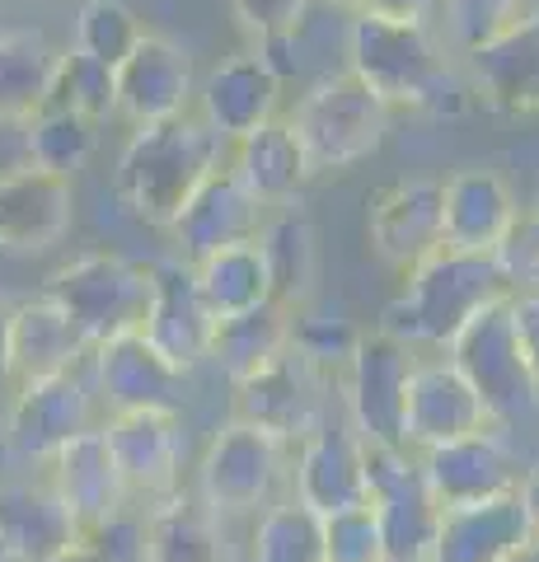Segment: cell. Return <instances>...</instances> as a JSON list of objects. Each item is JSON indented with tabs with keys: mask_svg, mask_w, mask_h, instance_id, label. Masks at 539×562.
<instances>
[{
	"mask_svg": "<svg viewBox=\"0 0 539 562\" xmlns=\"http://www.w3.org/2000/svg\"><path fill=\"white\" fill-rule=\"evenodd\" d=\"M343 57H347L343 70H352L385 109H408L423 117H460L474 103L464 66L446 57V47L431 38V24L380 20V14L357 10L347 20Z\"/></svg>",
	"mask_w": 539,
	"mask_h": 562,
	"instance_id": "cell-1",
	"label": "cell"
},
{
	"mask_svg": "<svg viewBox=\"0 0 539 562\" xmlns=\"http://www.w3.org/2000/svg\"><path fill=\"white\" fill-rule=\"evenodd\" d=\"M221 165V140L206 132V122L183 113L173 122H150L127 136L117 155V202L136 221L169 231L173 216L188 206V198L202 188V179Z\"/></svg>",
	"mask_w": 539,
	"mask_h": 562,
	"instance_id": "cell-2",
	"label": "cell"
},
{
	"mask_svg": "<svg viewBox=\"0 0 539 562\" xmlns=\"http://www.w3.org/2000/svg\"><path fill=\"white\" fill-rule=\"evenodd\" d=\"M507 295L502 272L493 254H450L437 249L427 262H417L404 272V286L390 295V305L380 310V328L390 338L417 347L446 351L450 338L474 319L483 305H493Z\"/></svg>",
	"mask_w": 539,
	"mask_h": 562,
	"instance_id": "cell-3",
	"label": "cell"
},
{
	"mask_svg": "<svg viewBox=\"0 0 539 562\" xmlns=\"http://www.w3.org/2000/svg\"><path fill=\"white\" fill-rule=\"evenodd\" d=\"M291 127L301 136L310 179L319 173H343L385 146L390 109L380 103L352 70H328L301 94L291 113Z\"/></svg>",
	"mask_w": 539,
	"mask_h": 562,
	"instance_id": "cell-4",
	"label": "cell"
},
{
	"mask_svg": "<svg viewBox=\"0 0 539 562\" xmlns=\"http://www.w3.org/2000/svg\"><path fill=\"white\" fill-rule=\"evenodd\" d=\"M446 361L474 384V394L483 398L493 427L512 431L526 417L539 413V384L526 366V351L516 338V319H512V295L483 305L446 347Z\"/></svg>",
	"mask_w": 539,
	"mask_h": 562,
	"instance_id": "cell-5",
	"label": "cell"
},
{
	"mask_svg": "<svg viewBox=\"0 0 539 562\" xmlns=\"http://www.w3.org/2000/svg\"><path fill=\"white\" fill-rule=\"evenodd\" d=\"M43 295L66 310L85 347L94 351L146 324L150 262H132L123 254H85L52 272Z\"/></svg>",
	"mask_w": 539,
	"mask_h": 562,
	"instance_id": "cell-6",
	"label": "cell"
},
{
	"mask_svg": "<svg viewBox=\"0 0 539 562\" xmlns=\"http://www.w3.org/2000/svg\"><path fill=\"white\" fill-rule=\"evenodd\" d=\"M287 441L231 417L212 431L198 460V502L221 520H254L277 506V487L287 479Z\"/></svg>",
	"mask_w": 539,
	"mask_h": 562,
	"instance_id": "cell-7",
	"label": "cell"
},
{
	"mask_svg": "<svg viewBox=\"0 0 539 562\" xmlns=\"http://www.w3.org/2000/svg\"><path fill=\"white\" fill-rule=\"evenodd\" d=\"M367 506L380 520L385 562H427L437 549L441 506L427 492L408 446H367Z\"/></svg>",
	"mask_w": 539,
	"mask_h": 562,
	"instance_id": "cell-8",
	"label": "cell"
},
{
	"mask_svg": "<svg viewBox=\"0 0 539 562\" xmlns=\"http://www.w3.org/2000/svg\"><path fill=\"white\" fill-rule=\"evenodd\" d=\"M413 366L417 351L408 342L390 338L385 328L371 333L361 328L352 357L343 366V403H347V427L367 446H398Z\"/></svg>",
	"mask_w": 539,
	"mask_h": 562,
	"instance_id": "cell-9",
	"label": "cell"
},
{
	"mask_svg": "<svg viewBox=\"0 0 539 562\" xmlns=\"http://www.w3.org/2000/svg\"><path fill=\"white\" fill-rule=\"evenodd\" d=\"M94 427V384L90 366L71 375L14 384L5 403V454L24 464H47L61 446Z\"/></svg>",
	"mask_w": 539,
	"mask_h": 562,
	"instance_id": "cell-10",
	"label": "cell"
},
{
	"mask_svg": "<svg viewBox=\"0 0 539 562\" xmlns=\"http://www.w3.org/2000/svg\"><path fill=\"white\" fill-rule=\"evenodd\" d=\"M94 398L113 413H183L188 371H179L142 328L90 351Z\"/></svg>",
	"mask_w": 539,
	"mask_h": 562,
	"instance_id": "cell-11",
	"label": "cell"
},
{
	"mask_svg": "<svg viewBox=\"0 0 539 562\" xmlns=\"http://www.w3.org/2000/svg\"><path fill=\"white\" fill-rule=\"evenodd\" d=\"M328 384H334V375L315 371L305 357H295L287 347L272 366H263L258 375L235 384V417L277 436V441H287V446H301L310 431H319L328 422V413H324Z\"/></svg>",
	"mask_w": 539,
	"mask_h": 562,
	"instance_id": "cell-12",
	"label": "cell"
},
{
	"mask_svg": "<svg viewBox=\"0 0 539 562\" xmlns=\"http://www.w3.org/2000/svg\"><path fill=\"white\" fill-rule=\"evenodd\" d=\"M417 464H423L427 492L437 497L441 512L507 497V492L520 487V473H526V464L516 460V450L502 427L460 436V441H446L437 450H423Z\"/></svg>",
	"mask_w": 539,
	"mask_h": 562,
	"instance_id": "cell-13",
	"label": "cell"
},
{
	"mask_svg": "<svg viewBox=\"0 0 539 562\" xmlns=\"http://www.w3.org/2000/svg\"><path fill=\"white\" fill-rule=\"evenodd\" d=\"M493 417L483 408V398L474 394L456 366L446 357H417L413 380H408V398H404V427H398V446H408L413 454L437 450L460 436L489 431Z\"/></svg>",
	"mask_w": 539,
	"mask_h": 562,
	"instance_id": "cell-14",
	"label": "cell"
},
{
	"mask_svg": "<svg viewBox=\"0 0 539 562\" xmlns=\"http://www.w3.org/2000/svg\"><path fill=\"white\" fill-rule=\"evenodd\" d=\"M291 497L319 520L367 506V441L347 427V417H328L295 446Z\"/></svg>",
	"mask_w": 539,
	"mask_h": 562,
	"instance_id": "cell-15",
	"label": "cell"
},
{
	"mask_svg": "<svg viewBox=\"0 0 539 562\" xmlns=\"http://www.w3.org/2000/svg\"><path fill=\"white\" fill-rule=\"evenodd\" d=\"M367 244L394 272H413L441 249V179H398L371 192Z\"/></svg>",
	"mask_w": 539,
	"mask_h": 562,
	"instance_id": "cell-16",
	"label": "cell"
},
{
	"mask_svg": "<svg viewBox=\"0 0 539 562\" xmlns=\"http://www.w3.org/2000/svg\"><path fill=\"white\" fill-rule=\"evenodd\" d=\"M113 90H117V117H127L132 127L173 122L198 99L193 57L173 38L146 33V38L132 47V57L113 70Z\"/></svg>",
	"mask_w": 539,
	"mask_h": 562,
	"instance_id": "cell-17",
	"label": "cell"
},
{
	"mask_svg": "<svg viewBox=\"0 0 539 562\" xmlns=\"http://www.w3.org/2000/svg\"><path fill=\"white\" fill-rule=\"evenodd\" d=\"M103 441L132 497L160 502L183 487V417L179 413H113Z\"/></svg>",
	"mask_w": 539,
	"mask_h": 562,
	"instance_id": "cell-18",
	"label": "cell"
},
{
	"mask_svg": "<svg viewBox=\"0 0 539 562\" xmlns=\"http://www.w3.org/2000/svg\"><path fill=\"white\" fill-rule=\"evenodd\" d=\"M258 231H263V202L245 188V179H239L231 165H216L206 173L202 188L188 198V206L169 225L183 262H202L216 249L249 244V239H258Z\"/></svg>",
	"mask_w": 539,
	"mask_h": 562,
	"instance_id": "cell-19",
	"label": "cell"
},
{
	"mask_svg": "<svg viewBox=\"0 0 539 562\" xmlns=\"http://www.w3.org/2000/svg\"><path fill=\"white\" fill-rule=\"evenodd\" d=\"M212 310H206L202 291H198V272L183 258H155L150 262V305H146V324L142 333L179 366L193 375L206 361L212 347Z\"/></svg>",
	"mask_w": 539,
	"mask_h": 562,
	"instance_id": "cell-20",
	"label": "cell"
},
{
	"mask_svg": "<svg viewBox=\"0 0 539 562\" xmlns=\"http://www.w3.org/2000/svg\"><path fill=\"white\" fill-rule=\"evenodd\" d=\"M479 103L507 117L539 113V14H520L512 29L460 57Z\"/></svg>",
	"mask_w": 539,
	"mask_h": 562,
	"instance_id": "cell-21",
	"label": "cell"
},
{
	"mask_svg": "<svg viewBox=\"0 0 539 562\" xmlns=\"http://www.w3.org/2000/svg\"><path fill=\"white\" fill-rule=\"evenodd\" d=\"M277 99H282V76L268 66L263 52H235L221 66H212V76L198 90V117L206 122L221 146L225 140H245L254 127L277 117Z\"/></svg>",
	"mask_w": 539,
	"mask_h": 562,
	"instance_id": "cell-22",
	"label": "cell"
},
{
	"mask_svg": "<svg viewBox=\"0 0 539 562\" xmlns=\"http://www.w3.org/2000/svg\"><path fill=\"white\" fill-rule=\"evenodd\" d=\"M76 192L57 173L20 165L0 173V254H47L71 231Z\"/></svg>",
	"mask_w": 539,
	"mask_h": 562,
	"instance_id": "cell-23",
	"label": "cell"
},
{
	"mask_svg": "<svg viewBox=\"0 0 539 562\" xmlns=\"http://www.w3.org/2000/svg\"><path fill=\"white\" fill-rule=\"evenodd\" d=\"M516 216L520 202L497 169H456L441 179V249L493 254Z\"/></svg>",
	"mask_w": 539,
	"mask_h": 562,
	"instance_id": "cell-24",
	"label": "cell"
},
{
	"mask_svg": "<svg viewBox=\"0 0 539 562\" xmlns=\"http://www.w3.org/2000/svg\"><path fill=\"white\" fill-rule=\"evenodd\" d=\"M43 469H47V487L57 492L61 506L76 516L80 535L94 530V525H103V520H113L117 512H127L132 492L123 483V473H117L109 441H103L99 427L76 436L71 446H61Z\"/></svg>",
	"mask_w": 539,
	"mask_h": 562,
	"instance_id": "cell-25",
	"label": "cell"
},
{
	"mask_svg": "<svg viewBox=\"0 0 539 562\" xmlns=\"http://www.w3.org/2000/svg\"><path fill=\"white\" fill-rule=\"evenodd\" d=\"M76 539L80 525L47 479H0V549L10 562H47Z\"/></svg>",
	"mask_w": 539,
	"mask_h": 562,
	"instance_id": "cell-26",
	"label": "cell"
},
{
	"mask_svg": "<svg viewBox=\"0 0 539 562\" xmlns=\"http://www.w3.org/2000/svg\"><path fill=\"white\" fill-rule=\"evenodd\" d=\"M90 366V347L76 333V324L66 319V310L47 295L14 305L10 319V380H52V375H71Z\"/></svg>",
	"mask_w": 539,
	"mask_h": 562,
	"instance_id": "cell-27",
	"label": "cell"
},
{
	"mask_svg": "<svg viewBox=\"0 0 539 562\" xmlns=\"http://www.w3.org/2000/svg\"><path fill=\"white\" fill-rule=\"evenodd\" d=\"M530 539H535V525L526 516V506H520L516 492H507V497H493L479 506L441 512L431 562H507Z\"/></svg>",
	"mask_w": 539,
	"mask_h": 562,
	"instance_id": "cell-28",
	"label": "cell"
},
{
	"mask_svg": "<svg viewBox=\"0 0 539 562\" xmlns=\"http://www.w3.org/2000/svg\"><path fill=\"white\" fill-rule=\"evenodd\" d=\"M231 169L245 179V188L263 206H287L310 183V165L291 117H272L263 127H254L245 140H235Z\"/></svg>",
	"mask_w": 539,
	"mask_h": 562,
	"instance_id": "cell-29",
	"label": "cell"
},
{
	"mask_svg": "<svg viewBox=\"0 0 539 562\" xmlns=\"http://www.w3.org/2000/svg\"><path fill=\"white\" fill-rule=\"evenodd\" d=\"M258 254H263L268 268V286L272 301L287 310H301L315 301V281H319V239L315 225H310L305 211L282 206L272 221H263L258 231Z\"/></svg>",
	"mask_w": 539,
	"mask_h": 562,
	"instance_id": "cell-30",
	"label": "cell"
},
{
	"mask_svg": "<svg viewBox=\"0 0 539 562\" xmlns=\"http://www.w3.org/2000/svg\"><path fill=\"white\" fill-rule=\"evenodd\" d=\"M287 347H291V310L277 305V301H263L245 314L216 319L206 361H212L231 384H239V380L258 375L263 366H272Z\"/></svg>",
	"mask_w": 539,
	"mask_h": 562,
	"instance_id": "cell-31",
	"label": "cell"
},
{
	"mask_svg": "<svg viewBox=\"0 0 539 562\" xmlns=\"http://www.w3.org/2000/svg\"><path fill=\"white\" fill-rule=\"evenodd\" d=\"M146 562H225L221 516L198 502V492H173L146 512Z\"/></svg>",
	"mask_w": 539,
	"mask_h": 562,
	"instance_id": "cell-32",
	"label": "cell"
},
{
	"mask_svg": "<svg viewBox=\"0 0 539 562\" xmlns=\"http://www.w3.org/2000/svg\"><path fill=\"white\" fill-rule=\"evenodd\" d=\"M57 47L43 29H0V122L24 127L47 109Z\"/></svg>",
	"mask_w": 539,
	"mask_h": 562,
	"instance_id": "cell-33",
	"label": "cell"
},
{
	"mask_svg": "<svg viewBox=\"0 0 539 562\" xmlns=\"http://www.w3.org/2000/svg\"><path fill=\"white\" fill-rule=\"evenodd\" d=\"M198 272V291L212 319H231V314H245L254 305L272 301V286H268V268H263V254L258 244H231V249H216L206 254L202 262H193Z\"/></svg>",
	"mask_w": 539,
	"mask_h": 562,
	"instance_id": "cell-34",
	"label": "cell"
},
{
	"mask_svg": "<svg viewBox=\"0 0 539 562\" xmlns=\"http://www.w3.org/2000/svg\"><path fill=\"white\" fill-rule=\"evenodd\" d=\"M249 562H328L324 553V520L301 506L295 497H282L249 525Z\"/></svg>",
	"mask_w": 539,
	"mask_h": 562,
	"instance_id": "cell-35",
	"label": "cell"
},
{
	"mask_svg": "<svg viewBox=\"0 0 539 562\" xmlns=\"http://www.w3.org/2000/svg\"><path fill=\"white\" fill-rule=\"evenodd\" d=\"M94 146H99V127L94 122H85V117H76V113L43 109L33 122H24L29 165L43 169V173H57V179H66V183L90 165Z\"/></svg>",
	"mask_w": 539,
	"mask_h": 562,
	"instance_id": "cell-36",
	"label": "cell"
},
{
	"mask_svg": "<svg viewBox=\"0 0 539 562\" xmlns=\"http://www.w3.org/2000/svg\"><path fill=\"white\" fill-rule=\"evenodd\" d=\"M47 109L76 113L85 122H99L117 113V90H113V66H103L85 52L66 47L57 52V66H52V85H47Z\"/></svg>",
	"mask_w": 539,
	"mask_h": 562,
	"instance_id": "cell-37",
	"label": "cell"
},
{
	"mask_svg": "<svg viewBox=\"0 0 539 562\" xmlns=\"http://www.w3.org/2000/svg\"><path fill=\"white\" fill-rule=\"evenodd\" d=\"M357 338H361V328L347 319L343 305H315L310 301L301 310H291V351L305 357L324 375H343Z\"/></svg>",
	"mask_w": 539,
	"mask_h": 562,
	"instance_id": "cell-38",
	"label": "cell"
},
{
	"mask_svg": "<svg viewBox=\"0 0 539 562\" xmlns=\"http://www.w3.org/2000/svg\"><path fill=\"white\" fill-rule=\"evenodd\" d=\"M142 38H146V29L127 0H85L76 10V43L71 47L103 66H113V70L132 57V47Z\"/></svg>",
	"mask_w": 539,
	"mask_h": 562,
	"instance_id": "cell-39",
	"label": "cell"
},
{
	"mask_svg": "<svg viewBox=\"0 0 539 562\" xmlns=\"http://www.w3.org/2000/svg\"><path fill=\"white\" fill-rule=\"evenodd\" d=\"M441 14L450 29V47L464 57L520 20V0H441Z\"/></svg>",
	"mask_w": 539,
	"mask_h": 562,
	"instance_id": "cell-40",
	"label": "cell"
},
{
	"mask_svg": "<svg viewBox=\"0 0 539 562\" xmlns=\"http://www.w3.org/2000/svg\"><path fill=\"white\" fill-rule=\"evenodd\" d=\"M493 262L502 272V286H507V295L539 291V211L535 206H520V216L512 221V231L502 235V244L493 249Z\"/></svg>",
	"mask_w": 539,
	"mask_h": 562,
	"instance_id": "cell-41",
	"label": "cell"
},
{
	"mask_svg": "<svg viewBox=\"0 0 539 562\" xmlns=\"http://www.w3.org/2000/svg\"><path fill=\"white\" fill-rule=\"evenodd\" d=\"M324 553L328 562H385V539L371 506L324 516Z\"/></svg>",
	"mask_w": 539,
	"mask_h": 562,
	"instance_id": "cell-42",
	"label": "cell"
},
{
	"mask_svg": "<svg viewBox=\"0 0 539 562\" xmlns=\"http://www.w3.org/2000/svg\"><path fill=\"white\" fill-rule=\"evenodd\" d=\"M310 5H315V0H231V14L258 43H272V38H282V33L301 29Z\"/></svg>",
	"mask_w": 539,
	"mask_h": 562,
	"instance_id": "cell-43",
	"label": "cell"
},
{
	"mask_svg": "<svg viewBox=\"0 0 539 562\" xmlns=\"http://www.w3.org/2000/svg\"><path fill=\"white\" fill-rule=\"evenodd\" d=\"M512 319H516L520 351H526V366H530V375L539 384V291L512 295Z\"/></svg>",
	"mask_w": 539,
	"mask_h": 562,
	"instance_id": "cell-44",
	"label": "cell"
},
{
	"mask_svg": "<svg viewBox=\"0 0 539 562\" xmlns=\"http://www.w3.org/2000/svg\"><path fill=\"white\" fill-rule=\"evenodd\" d=\"M367 14L380 20H404V24H431L441 14V0H361Z\"/></svg>",
	"mask_w": 539,
	"mask_h": 562,
	"instance_id": "cell-45",
	"label": "cell"
},
{
	"mask_svg": "<svg viewBox=\"0 0 539 562\" xmlns=\"http://www.w3.org/2000/svg\"><path fill=\"white\" fill-rule=\"evenodd\" d=\"M516 497H520V506H526V516H530V525H535V535H539V454L526 464V473H520V487H516Z\"/></svg>",
	"mask_w": 539,
	"mask_h": 562,
	"instance_id": "cell-46",
	"label": "cell"
},
{
	"mask_svg": "<svg viewBox=\"0 0 539 562\" xmlns=\"http://www.w3.org/2000/svg\"><path fill=\"white\" fill-rule=\"evenodd\" d=\"M10 319H14V301L0 295V390H10Z\"/></svg>",
	"mask_w": 539,
	"mask_h": 562,
	"instance_id": "cell-47",
	"label": "cell"
},
{
	"mask_svg": "<svg viewBox=\"0 0 539 562\" xmlns=\"http://www.w3.org/2000/svg\"><path fill=\"white\" fill-rule=\"evenodd\" d=\"M47 562H103V558L94 553V543H90V539H76L71 549H61L57 558H47Z\"/></svg>",
	"mask_w": 539,
	"mask_h": 562,
	"instance_id": "cell-48",
	"label": "cell"
},
{
	"mask_svg": "<svg viewBox=\"0 0 539 562\" xmlns=\"http://www.w3.org/2000/svg\"><path fill=\"white\" fill-rule=\"evenodd\" d=\"M507 562H539V535H535V539L526 543V549H516V553H512Z\"/></svg>",
	"mask_w": 539,
	"mask_h": 562,
	"instance_id": "cell-49",
	"label": "cell"
},
{
	"mask_svg": "<svg viewBox=\"0 0 539 562\" xmlns=\"http://www.w3.org/2000/svg\"><path fill=\"white\" fill-rule=\"evenodd\" d=\"M319 5H328V10H361V0H319Z\"/></svg>",
	"mask_w": 539,
	"mask_h": 562,
	"instance_id": "cell-50",
	"label": "cell"
},
{
	"mask_svg": "<svg viewBox=\"0 0 539 562\" xmlns=\"http://www.w3.org/2000/svg\"><path fill=\"white\" fill-rule=\"evenodd\" d=\"M5 394V390H0ZM0 460H5V403H0Z\"/></svg>",
	"mask_w": 539,
	"mask_h": 562,
	"instance_id": "cell-51",
	"label": "cell"
},
{
	"mask_svg": "<svg viewBox=\"0 0 539 562\" xmlns=\"http://www.w3.org/2000/svg\"><path fill=\"white\" fill-rule=\"evenodd\" d=\"M520 14H539V0H520Z\"/></svg>",
	"mask_w": 539,
	"mask_h": 562,
	"instance_id": "cell-52",
	"label": "cell"
},
{
	"mask_svg": "<svg viewBox=\"0 0 539 562\" xmlns=\"http://www.w3.org/2000/svg\"><path fill=\"white\" fill-rule=\"evenodd\" d=\"M0 562H10V558H5V549H0Z\"/></svg>",
	"mask_w": 539,
	"mask_h": 562,
	"instance_id": "cell-53",
	"label": "cell"
},
{
	"mask_svg": "<svg viewBox=\"0 0 539 562\" xmlns=\"http://www.w3.org/2000/svg\"><path fill=\"white\" fill-rule=\"evenodd\" d=\"M535 211H539V198H535Z\"/></svg>",
	"mask_w": 539,
	"mask_h": 562,
	"instance_id": "cell-54",
	"label": "cell"
},
{
	"mask_svg": "<svg viewBox=\"0 0 539 562\" xmlns=\"http://www.w3.org/2000/svg\"><path fill=\"white\" fill-rule=\"evenodd\" d=\"M80 5H85V0H80Z\"/></svg>",
	"mask_w": 539,
	"mask_h": 562,
	"instance_id": "cell-55",
	"label": "cell"
},
{
	"mask_svg": "<svg viewBox=\"0 0 539 562\" xmlns=\"http://www.w3.org/2000/svg\"><path fill=\"white\" fill-rule=\"evenodd\" d=\"M427 562H431V558H427Z\"/></svg>",
	"mask_w": 539,
	"mask_h": 562,
	"instance_id": "cell-56",
	"label": "cell"
}]
</instances>
